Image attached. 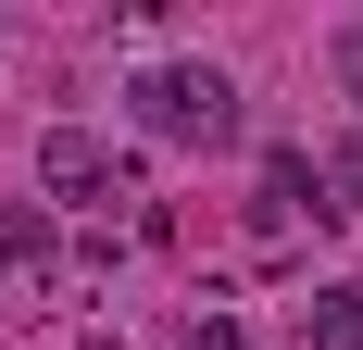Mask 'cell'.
<instances>
[{"mask_svg":"<svg viewBox=\"0 0 363 350\" xmlns=\"http://www.w3.org/2000/svg\"><path fill=\"white\" fill-rule=\"evenodd\" d=\"M138 125L176 138V150H225L238 138V88H225L213 63H150L138 75Z\"/></svg>","mask_w":363,"mask_h":350,"instance_id":"obj_1","label":"cell"},{"mask_svg":"<svg viewBox=\"0 0 363 350\" xmlns=\"http://www.w3.org/2000/svg\"><path fill=\"white\" fill-rule=\"evenodd\" d=\"M38 201H125V163H113L101 125H50L38 138Z\"/></svg>","mask_w":363,"mask_h":350,"instance_id":"obj_2","label":"cell"},{"mask_svg":"<svg viewBox=\"0 0 363 350\" xmlns=\"http://www.w3.org/2000/svg\"><path fill=\"white\" fill-rule=\"evenodd\" d=\"M301 213H313V163L301 150H263V238H289Z\"/></svg>","mask_w":363,"mask_h":350,"instance_id":"obj_3","label":"cell"},{"mask_svg":"<svg viewBox=\"0 0 363 350\" xmlns=\"http://www.w3.org/2000/svg\"><path fill=\"white\" fill-rule=\"evenodd\" d=\"M313 175H326V201H313V213H326V225H363V138H326Z\"/></svg>","mask_w":363,"mask_h":350,"instance_id":"obj_4","label":"cell"},{"mask_svg":"<svg viewBox=\"0 0 363 350\" xmlns=\"http://www.w3.org/2000/svg\"><path fill=\"white\" fill-rule=\"evenodd\" d=\"M50 250H63V238H50V201H0V263H26V276H38Z\"/></svg>","mask_w":363,"mask_h":350,"instance_id":"obj_5","label":"cell"},{"mask_svg":"<svg viewBox=\"0 0 363 350\" xmlns=\"http://www.w3.org/2000/svg\"><path fill=\"white\" fill-rule=\"evenodd\" d=\"M313 350H363V288H313Z\"/></svg>","mask_w":363,"mask_h":350,"instance_id":"obj_6","label":"cell"},{"mask_svg":"<svg viewBox=\"0 0 363 350\" xmlns=\"http://www.w3.org/2000/svg\"><path fill=\"white\" fill-rule=\"evenodd\" d=\"M188 350H251V338H238L225 313H201V325H188Z\"/></svg>","mask_w":363,"mask_h":350,"instance_id":"obj_7","label":"cell"},{"mask_svg":"<svg viewBox=\"0 0 363 350\" xmlns=\"http://www.w3.org/2000/svg\"><path fill=\"white\" fill-rule=\"evenodd\" d=\"M338 88H351V101H363V26L338 38Z\"/></svg>","mask_w":363,"mask_h":350,"instance_id":"obj_8","label":"cell"}]
</instances>
